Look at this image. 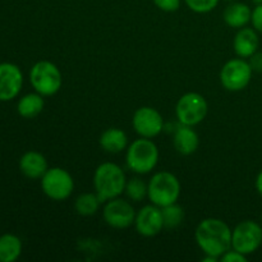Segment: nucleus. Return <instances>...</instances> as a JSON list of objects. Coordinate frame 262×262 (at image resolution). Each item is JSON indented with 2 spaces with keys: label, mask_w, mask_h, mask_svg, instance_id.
<instances>
[{
  "label": "nucleus",
  "mask_w": 262,
  "mask_h": 262,
  "mask_svg": "<svg viewBox=\"0 0 262 262\" xmlns=\"http://www.w3.org/2000/svg\"><path fill=\"white\" fill-rule=\"evenodd\" d=\"M194 238L205 255L220 258L232 248V229L220 219H205L197 225Z\"/></svg>",
  "instance_id": "nucleus-1"
},
{
  "label": "nucleus",
  "mask_w": 262,
  "mask_h": 262,
  "mask_svg": "<svg viewBox=\"0 0 262 262\" xmlns=\"http://www.w3.org/2000/svg\"><path fill=\"white\" fill-rule=\"evenodd\" d=\"M125 183H127V178H125L124 171L117 164L102 163L95 170V192L101 202L119 197L124 192Z\"/></svg>",
  "instance_id": "nucleus-2"
},
{
  "label": "nucleus",
  "mask_w": 262,
  "mask_h": 262,
  "mask_svg": "<svg viewBox=\"0 0 262 262\" xmlns=\"http://www.w3.org/2000/svg\"><path fill=\"white\" fill-rule=\"evenodd\" d=\"M125 161L129 170L147 174L155 169L159 161V148L151 138H138L127 147Z\"/></svg>",
  "instance_id": "nucleus-3"
},
{
  "label": "nucleus",
  "mask_w": 262,
  "mask_h": 262,
  "mask_svg": "<svg viewBox=\"0 0 262 262\" xmlns=\"http://www.w3.org/2000/svg\"><path fill=\"white\" fill-rule=\"evenodd\" d=\"M181 196L179 179L170 171H159L154 174L147 184V197L151 204L159 207L176 204Z\"/></svg>",
  "instance_id": "nucleus-4"
},
{
  "label": "nucleus",
  "mask_w": 262,
  "mask_h": 262,
  "mask_svg": "<svg viewBox=\"0 0 262 262\" xmlns=\"http://www.w3.org/2000/svg\"><path fill=\"white\" fill-rule=\"evenodd\" d=\"M30 81L37 94L53 96L60 90L63 78L55 64L49 60H41L31 68Z\"/></svg>",
  "instance_id": "nucleus-5"
},
{
  "label": "nucleus",
  "mask_w": 262,
  "mask_h": 262,
  "mask_svg": "<svg viewBox=\"0 0 262 262\" xmlns=\"http://www.w3.org/2000/svg\"><path fill=\"white\" fill-rule=\"evenodd\" d=\"M252 68L243 58L230 59L223 66L220 71V83L227 91L238 92L245 90L252 78Z\"/></svg>",
  "instance_id": "nucleus-6"
},
{
  "label": "nucleus",
  "mask_w": 262,
  "mask_h": 262,
  "mask_svg": "<svg viewBox=\"0 0 262 262\" xmlns=\"http://www.w3.org/2000/svg\"><path fill=\"white\" fill-rule=\"evenodd\" d=\"M207 110H209V105L201 94L188 92V94H184L177 102L176 115L178 123L194 127L206 118Z\"/></svg>",
  "instance_id": "nucleus-7"
},
{
  "label": "nucleus",
  "mask_w": 262,
  "mask_h": 262,
  "mask_svg": "<svg viewBox=\"0 0 262 262\" xmlns=\"http://www.w3.org/2000/svg\"><path fill=\"white\" fill-rule=\"evenodd\" d=\"M262 245V228L253 220H245L232 230V248L248 256L255 253Z\"/></svg>",
  "instance_id": "nucleus-8"
},
{
  "label": "nucleus",
  "mask_w": 262,
  "mask_h": 262,
  "mask_svg": "<svg viewBox=\"0 0 262 262\" xmlns=\"http://www.w3.org/2000/svg\"><path fill=\"white\" fill-rule=\"evenodd\" d=\"M41 188L49 199L64 201L73 192L74 181L66 169L50 168L41 178Z\"/></svg>",
  "instance_id": "nucleus-9"
},
{
  "label": "nucleus",
  "mask_w": 262,
  "mask_h": 262,
  "mask_svg": "<svg viewBox=\"0 0 262 262\" xmlns=\"http://www.w3.org/2000/svg\"><path fill=\"white\" fill-rule=\"evenodd\" d=\"M105 223L114 229H125L135 224L136 211L129 201L115 197L106 201L102 210Z\"/></svg>",
  "instance_id": "nucleus-10"
},
{
  "label": "nucleus",
  "mask_w": 262,
  "mask_h": 262,
  "mask_svg": "<svg viewBox=\"0 0 262 262\" xmlns=\"http://www.w3.org/2000/svg\"><path fill=\"white\" fill-rule=\"evenodd\" d=\"M132 125L136 133L143 138H154L164 129V119L160 113L151 106H142L133 114Z\"/></svg>",
  "instance_id": "nucleus-11"
},
{
  "label": "nucleus",
  "mask_w": 262,
  "mask_h": 262,
  "mask_svg": "<svg viewBox=\"0 0 262 262\" xmlns=\"http://www.w3.org/2000/svg\"><path fill=\"white\" fill-rule=\"evenodd\" d=\"M136 230L142 237H155L163 230L164 222L161 207L156 205H146L138 212H136L135 219Z\"/></svg>",
  "instance_id": "nucleus-12"
},
{
  "label": "nucleus",
  "mask_w": 262,
  "mask_h": 262,
  "mask_svg": "<svg viewBox=\"0 0 262 262\" xmlns=\"http://www.w3.org/2000/svg\"><path fill=\"white\" fill-rule=\"evenodd\" d=\"M23 76L15 64H0V101H10L19 94Z\"/></svg>",
  "instance_id": "nucleus-13"
},
{
  "label": "nucleus",
  "mask_w": 262,
  "mask_h": 262,
  "mask_svg": "<svg viewBox=\"0 0 262 262\" xmlns=\"http://www.w3.org/2000/svg\"><path fill=\"white\" fill-rule=\"evenodd\" d=\"M173 145L176 150L181 155L188 156L192 155L197 151L200 145V138L196 130L189 125H184L179 123L174 129L173 136Z\"/></svg>",
  "instance_id": "nucleus-14"
},
{
  "label": "nucleus",
  "mask_w": 262,
  "mask_h": 262,
  "mask_svg": "<svg viewBox=\"0 0 262 262\" xmlns=\"http://www.w3.org/2000/svg\"><path fill=\"white\" fill-rule=\"evenodd\" d=\"M258 46H260V38H258L257 31L255 28H239V31L235 35L234 41H233V48H234L235 54L243 59L253 55L258 50Z\"/></svg>",
  "instance_id": "nucleus-15"
},
{
  "label": "nucleus",
  "mask_w": 262,
  "mask_h": 262,
  "mask_svg": "<svg viewBox=\"0 0 262 262\" xmlns=\"http://www.w3.org/2000/svg\"><path fill=\"white\" fill-rule=\"evenodd\" d=\"M19 169L30 179H41L48 171V161L42 154L37 151H28L20 158Z\"/></svg>",
  "instance_id": "nucleus-16"
},
{
  "label": "nucleus",
  "mask_w": 262,
  "mask_h": 262,
  "mask_svg": "<svg viewBox=\"0 0 262 262\" xmlns=\"http://www.w3.org/2000/svg\"><path fill=\"white\" fill-rule=\"evenodd\" d=\"M252 9L245 3L232 2L223 12V19L229 27L242 28L251 22Z\"/></svg>",
  "instance_id": "nucleus-17"
},
{
  "label": "nucleus",
  "mask_w": 262,
  "mask_h": 262,
  "mask_svg": "<svg viewBox=\"0 0 262 262\" xmlns=\"http://www.w3.org/2000/svg\"><path fill=\"white\" fill-rule=\"evenodd\" d=\"M99 143L105 152L119 154L128 147V137L119 128H107L100 136Z\"/></svg>",
  "instance_id": "nucleus-18"
},
{
  "label": "nucleus",
  "mask_w": 262,
  "mask_h": 262,
  "mask_svg": "<svg viewBox=\"0 0 262 262\" xmlns=\"http://www.w3.org/2000/svg\"><path fill=\"white\" fill-rule=\"evenodd\" d=\"M42 97V95L37 94V92L23 96L17 105L20 117L26 118V119H32V118L37 117L45 106V101Z\"/></svg>",
  "instance_id": "nucleus-19"
},
{
  "label": "nucleus",
  "mask_w": 262,
  "mask_h": 262,
  "mask_svg": "<svg viewBox=\"0 0 262 262\" xmlns=\"http://www.w3.org/2000/svg\"><path fill=\"white\" fill-rule=\"evenodd\" d=\"M22 252V242L14 234L0 237V262H14Z\"/></svg>",
  "instance_id": "nucleus-20"
},
{
  "label": "nucleus",
  "mask_w": 262,
  "mask_h": 262,
  "mask_svg": "<svg viewBox=\"0 0 262 262\" xmlns=\"http://www.w3.org/2000/svg\"><path fill=\"white\" fill-rule=\"evenodd\" d=\"M101 204V200L99 199L96 192L95 193L87 192V193H82L77 197L74 201V210L81 216H92L99 211Z\"/></svg>",
  "instance_id": "nucleus-21"
},
{
  "label": "nucleus",
  "mask_w": 262,
  "mask_h": 262,
  "mask_svg": "<svg viewBox=\"0 0 262 262\" xmlns=\"http://www.w3.org/2000/svg\"><path fill=\"white\" fill-rule=\"evenodd\" d=\"M161 214H163L164 228L176 229V228H178L183 223L184 211L177 202L161 207Z\"/></svg>",
  "instance_id": "nucleus-22"
},
{
  "label": "nucleus",
  "mask_w": 262,
  "mask_h": 262,
  "mask_svg": "<svg viewBox=\"0 0 262 262\" xmlns=\"http://www.w3.org/2000/svg\"><path fill=\"white\" fill-rule=\"evenodd\" d=\"M124 193L127 194V197L130 201L140 202L145 197H147V184L142 179L138 178V177L127 179Z\"/></svg>",
  "instance_id": "nucleus-23"
},
{
  "label": "nucleus",
  "mask_w": 262,
  "mask_h": 262,
  "mask_svg": "<svg viewBox=\"0 0 262 262\" xmlns=\"http://www.w3.org/2000/svg\"><path fill=\"white\" fill-rule=\"evenodd\" d=\"M220 0H184L187 7L194 13H209L217 7Z\"/></svg>",
  "instance_id": "nucleus-24"
},
{
  "label": "nucleus",
  "mask_w": 262,
  "mask_h": 262,
  "mask_svg": "<svg viewBox=\"0 0 262 262\" xmlns=\"http://www.w3.org/2000/svg\"><path fill=\"white\" fill-rule=\"evenodd\" d=\"M154 4L163 12H176L181 7L182 0H152Z\"/></svg>",
  "instance_id": "nucleus-25"
},
{
  "label": "nucleus",
  "mask_w": 262,
  "mask_h": 262,
  "mask_svg": "<svg viewBox=\"0 0 262 262\" xmlns=\"http://www.w3.org/2000/svg\"><path fill=\"white\" fill-rule=\"evenodd\" d=\"M220 260L223 262H246L247 261V256L238 252V251L233 250V248H230L229 251H227V252L220 257Z\"/></svg>",
  "instance_id": "nucleus-26"
},
{
  "label": "nucleus",
  "mask_w": 262,
  "mask_h": 262,
  "mask_svg": "<svg viewBox=\"0 0 262 262\" xmlns=\"http://www.w3.org/2000/svg\"><path fill=\"white\" fill-rule=\"evenodd\" d=\"M251 23L257 32L262 33V4L256 5L251 15Z\"/></svg>",
  "instance_id": "nucleus-27"
},
{
  "label": "nucleus",
  "mask_w": 262,
  "mask_h": 262,
  "mask_svg": "<svg viewBox=\"0 0 262 262\" xmlns=\"http://www.w3.org/2000/svg\"><path fill=\"white\" fill-rule=\"evenodd\" d=\"M248 59H250L248 63H250L252 71L257 72V73H262V51H256Z\"/></svg>",
  "instance_id": "nucleus-28"
},
{
  "label": "nucleus",
  "mask_w": 262,
  "mask_h": 262,
  "mask_svg": "<svg viewBox=\"0 0 262 262\" xmlns=\"http://www.w3.org/2000/svg\"><path fill=\"white\" fill-rule=\"evenodd\" d=\"M256 189H257L258 194L262 197V170L257 174V178H256Z\"/></svg>",
  "instance_id": "nucleus-29"
},
{
  "label": "nucleus",
  "mask_w": 262,
  "mask_h": 262,
  "mask_svg": "<svg viewBox=\"0 0 262 262\" xmlns=\"http://www.w3.org/2000/svg\"><path fill=\"white\" fill-rule=\"evenodd\" d=\"M219 258L215 257V256L211 255H205V257L202 258V262H216Z\"/></svg>",
  "instance_id": "nucleus-30"
},
{
  "label": "nucleus",
  "mask_w": 262,
  "mask_h": 262,
  "mask_svg": "<svg viewBox=\"0 0 262 262\" xmlns=\"http://www.w3.org/2000/svg\"><path fill=\"white\" fill-rule=\"evenodd\" d=\"M252 3L255 5H258V4H262V0H252Z\"/></svg>",
  "instance_id": "nucleus-31"
},
{
  "label": "nucleus",
  "mask_w": 262,
  "mask_h": 262,
  "mask_svg": "<svg viewBox=\"0 0 262 262\" xmlns=\"http://www.w3.org/2000/svg\"><path fill=\"white\" fill-rule=\"evenodd\" d=\"M227 2H229V3H232V2H237V0H227Z\"/></svg>",
  "instance_id": "nucleus-32"
},
{
  "label": "nucleus",
  "mask_w": 262,
  "mask_h": 262,
  "mask_svg": "<svg viewBox=\"0 0 262 262\" xmlns=\"http://www.w3.org/2000/svg\"><path fill=\"white\" fill-rule=\"evenodd\" d=\"M261 220H262V215H261Z\"/></svg>",
  "instance_id": "nucleus-33"
}]
</instances>
